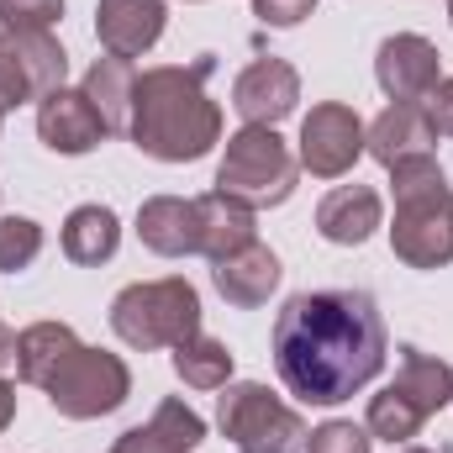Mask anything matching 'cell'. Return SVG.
<instances>
[{
    "label": "cell",
    "instance_id": "obj_17",
    "mask_svg": "<svg viewBox=\"0 0 453 453\" xmlns=\"http://www.w3.org/2000/svg\"><path fill=\"white\" fill-rule=\"evenodd\" d=\"M0 53L16 64V74L27 80L32 101L53 96V90L64 85V74H69V53H64L58 37H48V32H5V37H0Z\"/></svg>",
    "mask_w": 453,
    "mask_h": 453
},
{
    "label": "cell",
    "instance_id": "obj_2",
    "mask_svg": "<svg viewBox=\"0 0 453 453\" xmlns=\"http://www.w3.org/2000/svg\"><path fill=\"white\" fill-rule=\"evenodd\" d=\"M211 53H201L190 69L185 64H164L137 74L132 90V121L127 137L158 158V164H196L222 142V111L206 96V74H211Z\"/></svg>",
    "mask_w": 453,
    "mask_h": 453
},
{
    "label": "cell",
    "instance_id": "obj_27",
    "mask_svg": "<svg viewBox=\"0 0 453 453\" xmlns=\"http://www.w3.org/2000/svg\"><path fill=\"white\" fill-rule=\"evenodd\" d=\"M64 16V0H0V32H48Z\"/></svg>",
    "mask_w": 453,
    "mask_h": 453
},
{
    "label": "cell",
    "instance_id": "obj_25",
    "mask_svg": "<svg viewBox=\"0 0 453 453\" xmlns=\"http://www.w3.org/2000/svg\"><path fill=\"white\" fill-rule=\"evenodd\" d=\"M422 411L395 390V385H385L374 401H369V438H385V443H411L417 433H422Z\"/></svg>",
    "mask_w": 453,
    "mask_h": 453
},
{
    "label": "cell",
    "instance_id": "obj_28",
    "mask_svg": "<svg viewBox=\"0 0 453 453\" xmlns=\"http://www.w3.org/2000/svg\"><path fill=\"white\" fill-rule=\"evenodd\" d=\"M306 453H369V433L353 422H322L306 438Z\"/></svg>",
    "mask_w": 453,
    "mask_h": 453
},
{
    "label": "cell",
    "instance_id": "obj_8",
    "mask_svg": "<svg viewBox=\"0 0 453 453\" xmlns=\"http://www.w3.org/2000/svg\"><path fill=\"white\" fill-rule=\"evenodd\" d=\"M364 153V121L353 106L342 101H322L311 106V116L301 121V164L317 174V180H338L358 164Z\"/></svg>",
    "mask_w": 453,
    "mask_h": 453
},
{
    "label": "cell",
    "instance_id": "obj_3",
    "mask_svg": "<svg viewBox=\"0 0 453 453\" xmlns=\"http://www.w3.org/2000/svg\"><path fill=\"white\" fill-rule=\"evenodd\" d=\"M395 180V226L390 248L411 269L453 264V190L438 158H406L390 169Z\"/></svg>",
    "mask_w": 453,
    "mask_h": 453
},
{
    "label": "cell",
    "instance_id": "obj_35",
    "mask_svg": "<svg viewBox=\"0 0 453 453\" xmlns=\"http://www.w3.org/2000/svg\"><path fill=\"white\" fill-rule=\"evenodd\" d=\"M449 21H453V0H449Z\"/></svg>",
    "mask_w": 453,
    "mask_h": 453
},
{
    "label": "cell",
    "instance_id": "obj_11",
    "mask_svg": "<svg viewBox=\"0 0 453 453\" xmlns=\"http://www.w3.org/2000/svg\"><path fill=\"white\" fill-rule=\"evenodd\" d=\"M37 137L53 148V153H90V148H101L111 132H106V121L101 111L90 106V96L85 90H53V96H42L37 101Z\"/></svg>",
    "mask_w": 453,
    "mask_h": 453
},
{
    "label": "cell",
    "instance_id": "obj_21",
    "mask_svg": "<svg viewBox=\"0 0 453 453\" xmlns=\"http://www.w3.org/2000/svg\"><path fill=\"white\" fill-rule=\"evenodd\" d=\"M74 348H80L74 327H64V322H37V327L16 333V374H21L27 385H48V380L58 374V364H64Z\"/></svg>",
    "mask_w": 453,
    "mask_h": 453
},
{
    "label": "cell",
    "instance_id": "obj_36",
    "mask_svg": "<svg viewBox=\"0 0 453 453\" xmlns=\"http://www.w3.org/2000/svg\"><path fill=\"white\" fill-rule=\"evenodd\" d=\"M0 121H5V111H0Z\"/></svg>",
    "mask_w": 453,
    "mask_h": 453
},
{
    "label": "cell",
    "instance_id": "obj_19",
    "mask_svg": "<svg viewBox=\"0 0 453 453\" xmlns=\"http://www.w3.org/2000/svg\"><path fill=\"white\" fill-rule=\"evenodd\" d=\"M422 417H433V411H443L453 401V369L443 358H433V353H422V348H401V369H395V380H390Z\"/></svg>",
    "mask_w": 453,
    "mask_h": 453
},
{
    "label": "cell",
    "instance_id": "obj_1",
    "mask_svg": "<svg viewBox=\"0 0 453 453\" xmlns=\"http://www.w3.org/2000/svg\"><path fill=\"white\" fill-rule=\"evenodd\" d=\"M274 369L306 406L353 401L385 369V317L364 290H306L274 317Z\"/></svg>",
    "mask_w": 453,
    "mask_h": 453
},
{
    "label": "cell",
    "instance_id": "obj_9",
    "mask_svg": "<svg viewBox=\"0 0 453 453\" xmlns=\"http://www.w3.org/2000/svg\"><path fill=\"white\" fill-rule=\"evenodd\" d=\"M296 101H301V74H296L285 58H258V64H248V69L237 74V85H232V106H237V116H242L248 127H274V121H285V116L296 111Z\"/></svg>",
    "mask_w": 453,
    "mask_h": 453
},
{
    "label": "cell",
    "instance_id": "obj_10",
    "mask_svg": "<svg viewBox=\"0 0 453 453\" xmlns=\"http://www.w3.org/2000/svg\"><path fill=\"white\" fill-rule=\"evenodd\" d=\"M374 80L390 101H427V90L443 80L438 74V48L417 32H395L374 53Z\"/></svg>",
    "mask_w": 453,
    "mask_h": 453
},
{
    "label": "cell",
    "instance_id": "obj_20",
    "mask_svg": "<svg viewBox=\"0 0 453 453\" xmlns=\"http://www.w3.org/2000/svg\"><path fill=\"white\" fill-rule=\"evenodd\" d=\"M132 90H137L132 58L106 53V58H96L90 74H85V96H90V106L101 111L106 132H127V121H132Z\"/></svg>",
    "mask_w": 453,
    "mask_h": 453
},
{
    "label": "cell",
    "instance_id": "obj_26",
    "mask_svg": "<svg viewBox=\"0 0 453 453\" xmlns=\"http://www.w3.org/2000/svg\"><path fill=\"white\" fill-rule=\"evenodd\" d=\"M42 253V226L32 217H0V269L16 274Z\"/></svg>",
    "mask_w": 453,
    "mask_h": 453
},
{
    "label": "cell",
    "instance_id": "obj_18",
    "mask_svg": "<svg viewBox=\"0 0 453 453\" xmlns=\"http://www.w3.org/2000/svg\"><path fill=\"white\" fill-rule=\"evenodd\" d=\"M196 211H201V253L217 264L226 253H237V248H248V242H258V226H253V211L248 206H237V201H226V196H196Z\"/></svg>",
    "mask_w": 453,
    "mask_h": 453
},
{
    "label": "cell",
    "instance_id": "obj_15",
    "mask_svg": "<svg viewBox=\"0 0 453 453\" xmlns=\"http://www.w3.org/2000/svg\"><path fill=\"white\" fill-rule=\"evenodd\" d=\"M137 237H142V248H153V253H164V258L201 253V211H196V201H180V196H153V201H142V211H137Z\"/></svg>",
    "mask_w": 453,
    "mask_h": 453
},
{
    "label": "cell",
    "instance_id": "obj_34",
    "mask_svg": "<svg viewBox=\"0 0 453 453\" xmlns=\"http://www.w3.org/2000/svg\"><path fill=\"white\" fill-rule=\"evenodd\" d=\"M406 453H433V449H406Z\"/></svg>",
    "mask_w": 453,
    "mask_h": 453
},
{
    "label": "cell",
    "instance_id": "obj_32",
    "mask_svg": "<svg viewBox=\"0 0 453 453\" xmlns=\"http://www.w3.org/2000/svg\"><path fill=\"white\" fill-rule=\"evenodd\" d=\"M16 422V395H11V380H0V433Z\"/></svg>",
    "mask_w": 453,
    "mask_h": 453
},
{
    "label": "cell",
    "instance_id": "obj_16",
    "mask_svg": "<svg viewBox=\"0 0 453 453\" xmlns=\"http://www.w3.org/2000/svg\"><path fill=\"white\" fill-rule=\"evenodd\" d=\"M374 226H380V190H369V185H338L317 206V232L327 242H338V248L369 242Z\"/></svg>",
    "mask_w": 453,
    "mask_h": 453
},
{
    "label": "cell",
    "instance_id": "obj_14",
    "mask_svg": "<svg viewBox=\"0 0 453 453\" xmlns=\"http://www.w3.org/2000/svg\"><path fill=\"white\" fill-rule=\"evenodd\" d=\"M280 274L285 269H280L274 248H264V242H248V248L226 253V258H217V269H211V280H217V290L226 296V306H242V311L264 306L274 296Z\"/></svg>",
    "mask_w": 453,
    "mask_h": 453
},
{
    "label": "cell",
    "instance_id": "obj_31",
    "mask_svg": "<svg viewBox=\"0 0 453 453\" xmlns=\"http://www.w3.org/2000/svg\"><path fill=\"white\" fill-rule=\"evenodd\" d=\"M5 374H16V333L11 327H0V380Z\"/></svg>",
    "mask_w": 453,
    "mask_h": 453
},
{
    "label": "cell",
    "instance_id": "obj_13",
    "mask_svg": "<svg viewBox=\"0 0 453 453\" xmlns=\"http://www.w3.org/2000/svg\"><path fill=\"white\" fill-rule=\"evenodd\" d=\"M164 0H101L96 5V37L116 58H142L164 37Z\"/></svg>",
    "mask_w": 453,
    "mask_h": 453
},
{
    "label": "cell",
    "instance_id": "obj_22",
    "mask_svg": "<svg viewBox=\"0 0 453 453\" xmlns=\"http://www.w3.org/2000/svg\"><path fill=\"white\" fill-rule=\"evenodd\" d=\"M116 248H121V222H116L111 206H80V211H69V222H64V253L74 264H106V258H116Z\"/></svg>",
    "mask_w": 453,
    "mask_h": 453
},
{
    "label": "cell",
    "instance_id": "obj_4",
    "mask_svg": "<svg viewBox=\"0 0 453 453\" xmlns=\"http://www.w3.org/2000/svg\"><path fill=\"white\" fill-rule=\"evenodd\" d=\"M111 333L137 353L153 348H180L201 333V296L190 280L169 274V280H142L127 285L111 301Z\"/></svg>",
    "mask_w": 453,
    "mask_h": 453
},
{
    "label": "cell",
    "instance_id": "obj_7",
    "mask_svg": "<svg viewBox=\"0 0 453 453\" xmlns=\"http://www.w3.org/2000/svg\"><path fill=\"white\" fill-rule=\"evenodd\" d=\"M42 390H48V401H53L58 417L90 422V417L116 411V406L132 395V374H127V364H121L116 353H101V348H85V342H80V348L58 364V374H53Z\"/></svg>",
    "mask_w": 453,
    "mask_h": 453
},
{
    "label": "cell",
    "instance_id": "obj_12",
    "mask_svg": "<svg viewBox=\"0 0 453 453\" xmlns=\"http://www.w3.org/2000/svg\"><path fill=\"white\" fill-rule=\"evenodd\" d=\"M433 142H438V132L422 111V101H395L364 127V153H374L385 169H395L406 158H433Z\"/></svg>",
    "mask_w": 453,
    "mask_h": 453
},
{
    "label": "cell",
    "instance_id": "obj_5",
    "mask_svg": "<svg viewBox=\"0 0 453 453\" xmlns=\"http://www.w3.org/2000/svg\"><path fill=\"white\" fill-rule=\"evenodd\" d=\"M290 190H296V158L274 127H242L226 137V153L217 164V196L248 211H264V206H285Z\"/></svg>",
    "mask_w": 453,
    "mask_h": 453
},
{
    "label": "cell",
    "instance_id": "obj_37",
    "mask_svg": "<svg viewBox=\"0 0 453 453\" xmlns=\"http://www.w3.org/2000/svg\"><path fill=\"white\" fill-rule=\"evenodd\" d=\"M449 406H453V401H449Z\"/></svg>",
    "mask_w": 453,
    "mask_h": 453
},
{
    "label": "cell",
    "instance_id": "obj_29",
    "mask_svg": "<svg viewBox=\"0 0 453 453\" xmlns=\"http://www.w3.org/2000/svg\"><path fill=\"white\" fill-rule=\"evenodd\" d=\"M317 11V0H253V16L264 27H301Z\"/></svg>",
    "mask_w": 453,
    "mask_h": 453
},
{
    "label": "cell",
    "instance_id": "obj_30",
    "mask_svg": "<svg viewBox=\"0 0 453 453\" xmlns=\"http://www.w3.org/2000/svg\"><path fill=\"white\" fill-rule=\"evenodd\" d=\"M422 111H427V121H433L438 137H453V80H438V85L427 90Z\"/></svg>",
    "mask_w": 453,
    "mask_h": 453
},
{
    "label": "cell",
    "instance_id": "obj_23",
    "mask_svg": "<svg viewBox=\"0 0 453 453\" xmlns=\"http://www.w3.org/2000/svg\"><path fill=\"white\" fill-rule=\"evenodd\" d=\"M201 438H206V422L185 401H164L148 427H132V443L142 453H190L201 449Z\"/></svg>",
    "mask_w": 453,
    "mask_h": 453
},
{
    "label": "cell",
    "instance_id": "obj_33",
    "mask_svg": "<svg viewBox=\"0 0 453 453\" xmlns=\"http://www.w3.org/2000/svg\"><path fill=\"white\" fill-rule=\"evenodd\" d=\"M111 453H142V449L132 443V433H121V438H116V449H111Z\"/></svg>",
    "mask_w": 453,
    "mask_h": 453
},
{
    "label": "cell",
    "instance_id": "obj_6",
    "mask_svg": "<svg viewBox=\"0 0 453 453\" xmlns=\"http://www.w3.org/2000/svg\"><path fill=\"white\" fill-rule=\"evenodd\" d=\"M222 433L237 443V453H306V422L280 401L269 395L264 385L242 380V385H222Z\"/></svg>",
    "mask_w": 453,
    "mask_h": 453
},
{
    "label": "cell",
    "instance_id": "obj_24",
    "mask_svg": "<svg viewBox=\"0 0 453 453\" xmlns=\"http://www.w3.org/2000/svg\"><path fill=\"white\" fill-rule=\"evenodd\" d=\"M174 374H180L190 390H222L226 380H232V353H226V342L196 333L190 342L174 348Z\"/></svg>",
    "mask_w": 453,
    "mask_h": 453
}]
</instances>
